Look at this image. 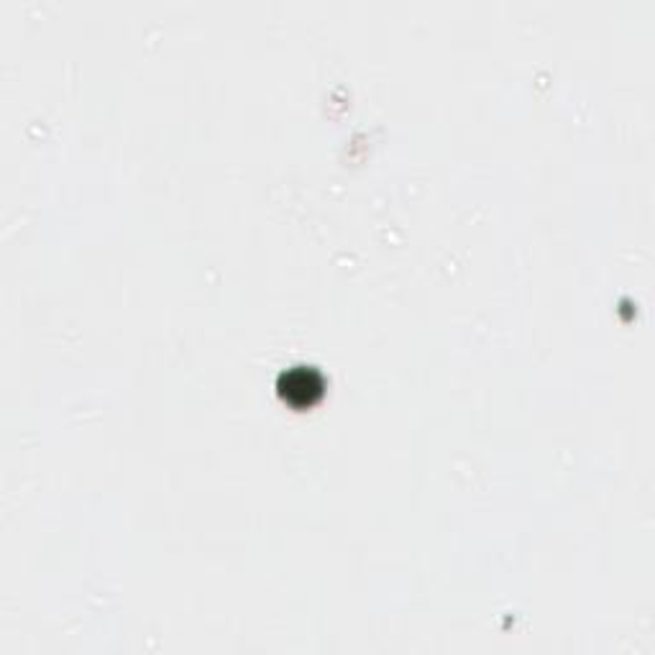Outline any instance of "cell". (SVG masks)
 <instances>
[{
    "label": "cell",
    "instance_id": "obj_1",
    "mask_svg": "<svg viewBox=\"0 0 655 655\" xmlns=\"http://www.w3.org/2000/svg\"><path fill=\"white\" fill-rule=\"evenodd\" d=\"M285 395H299V405L302 407H310L315 402V395H320L323 392V382H320V376L315 374V371H298V369H289L285 371Z\"/></svg>",
    "mask_w": 655,
    "mask_h": 655
}]
</instances>
